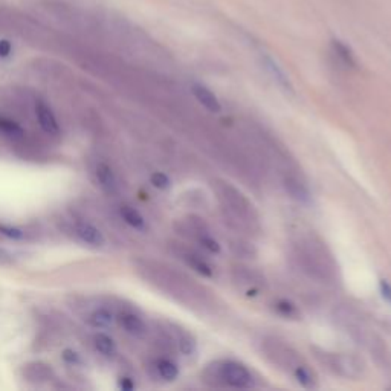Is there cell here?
Returning a JSON list of instances; mask_svg holds the SVG:
<instances>
[{
    "instance_id": "obj_1",
    "label": "cell",
    "mask_w": 391,
    "mask_h": 391,
    "mask_svg": "<svg viewBox=\"0 0 391 391\" xmlns=\"http://www.w3.org/2000/svg\"><path fill=\"white\" fill-rule=\"evenodd\" d=\"M214 187L223 208L228 211V214L237 223L239 228H251L254 223H257L254 207L236 187L222 181H217Z\"/></svg>"
},
{
    "instance_id": "obj_2",
    "label": "cell",
    "mask_w": 391,
    "mask_h": 391,
    "mask_svg": "<svg viewBox=\"0 0 391 391\" xmlns=\"http://www.w3.org/2000/svg\"><path fill=\"white\" fill-rule=\"evenodd\" d=\"M205 381L213 385L232 388L254 387V377L251 372L237 361H219L209 365L205 370Z\"/></svg>"
},
{
    "instance_id": "obj_3",
    "label": "cell",
    "mask_w": 391,
    "mask_h": 391,
    "mask_svg": "<svg viewBox=\"0 0 391 391\" xmlns=\"http://www.w3.org/2000/svg\"><path fill=\"white\" fill-rule=\"evenodd\" d=\"M298 260L310 275L321 278V280H327V278L333 277L335 267L330 255L326 254L321 244L314 240H307L298 248Z\"/></svg>"
},
{
    "instance_id": "obj_4",
    "label": "cell",
    "mask_w": 391,
    "mask_h": 391,
    "mask_svg": "<svg viewBox=\"0 0 391 391\" xmlns=\"http://www.w3.org/2000/svg\"><path fill=\"white\" fill-rule=\"evenodd\" d=\"M315 356L318 357L320 362L326 365L335 375H340L342 377H350V379H357L362 376V368H364L362 362L352 355L329 353V352L317 350Z\"/></svg>"
},
{
    "instance_id": "obj_5",
    "label": "cell",
    "mask_w": 391,
    "mask_h": 391,
    "mask_svg": "<svg viewBox=\"0 0 391 391\" xmlns=\"http://www.w3.org/2000/svg\"><path fill=\"white\" fill-rule=\"evenodd\" d=\"M264 350L267 353V357L269 360H272L274 364L280 365V367H284V368H290V370H294L301 365L303 362H301V357L298 356V353L295 350H292L289 347V345L280 342V341H269L264 344Z\"/></svg>"
},
{
    "instance_id": "obj_6",
    "label": "cell",
    "mask_w": 391,
    "mask_h": 391,
    "mask_svg": "<svg viewBox=\"0 0 391 391\" xmlns=\"http://www.w3.org/2000/svg\"><path fill=\"white\" fill-rule=\"evenodd\" d=\"M283 185H284V189L287 192V194L295 199L297 202H301V204H307L310 200V193L307 187L300 181V179L294 174H289L284 177L283 181Z\"/></svg>"
},
{
    "instance_id": "obj_7",
    "label": "cell",
    "mask_w": 391,
    "mask_h": 391,
    "mask_svg": "<svg viewBox=\"0 0 391 391\" xmlns=\"http://www.w3.org/2000/svg\"><path fill=\"white\" fill-rule=\"evenodd\" d=\"M193 95L194 98L197 99V102L202 104L207 110L213 112V114H219V112L222 110V104L219 103L217 96L209 91V89H207L205 86L202 84H194L193 86Z\"/></svg>"
},
{
    "instance_id": "obj_8",
    "label": "cell",
    "mask_w": 391,
    "mask_h": 391,
    "mask_svg": "<svg viewBox=\"0 0 391 391\" xmlns=\"http://www.w3.org/2000/svg\"><path fill=\"white\" fill-rule=\"evenodd\" d=\"M37 118L41 129L46 132L48 135H59L60 127H59L57 118H55V115L52 114V110L41 102L37 104Z\"/></svg>"
},
{
    "instance_id": "obj_9",
    "label": "cell",
    "mask_w": 391,
    "mask_h": 391,
    "mask_svg": "<svg viewBox=\"0 0 391 391\" xmlns=\"http://www.w3.org/2000/svg\"><path fill=\"white\" fill-rule=\"evenodd\" d=\"M179 255H181V259L192 267V269H194L196 272H199L200 275H205V277H211L213 275V267H211L202 257L197 255L196 252L193 251H188V249H184L179 252Z\"/></svg>"
},
{
    "instance_id": "obj_10",
    "label": "cell",
    "mask_w": 391,
    "mask_h": 391,
    "mask_svg": "<svg viewBox=\"0 0 391 391\" xmlns=\"http://www.w3.org/2000/svg\"><path fill=\"white\" fill-rule=\"evenodd\" d=\"M96 177L98 182L106 189L109 194H115L118 192V184L114 170L107 164H98L96 167Z\"/></svg>"
},
{
    "instance_id": "obj_11",
    "label": "cell",
    "mask_w": 391,
    "mask_h": 391,
    "mask_svg": "<svg viewBox=\"0 0 391 391\" xmlns=\"http://www.w3.org/2000/svg\"><path fill=\"white\" fill-rule=\"evenodd\" d=\"M76 234L84 243L92 244V247H103L104 242H106L103 232L92 225H87V223H81V225H78Z\"/></svg>"
},
{
    "instance_id": "obj_12",
    "label": "cell",
    "mask_w": 391,
    "mask_h": 391,
    "mask_svg": "<svg viewBox=\"0 0 391 391\" xmlns=\"http://www.w3.org/2000/svg\"><path fill=\"white\" fill-rule=\"evenodd\" d=\"M332 49H333V54L337 55V59L344 66H347V68H352V69L357 68V60L355 57L353 51L347 46V44L342 43L341 40H333L332 41Z\"/></svg>"
},
{
    "instance_id": "obj_13",
    "label": "cell",
    "mask_w": 391,
    "mask_h": 391,
    "mask_svg": "<svg viewBox=\"0 0 391 391\" xmlns=\"http://www.w3.org/2000/svg\"><path fill=\"white\" fill-rule=\"evenodd\" d=\"M263 64H264L266 71L271 74V76L274 78V80L278 84H280L282 87H284L286 91H292V84H290L287 75L284 74V71L271 57H267V55H263Z\"/></svg>"
},
{
    "instance_id": "obj_14",
    "label": "cell",
    "mask_w": 391,
    "mask_h": 391,
    "mask_svg": "<svg viewBox=\"0 0 391 391\" xmlns=\"http://www.w3.org/2000/svg\"><path fill=\"white\" fill-rule=\"evenodd\" d=\"M119 322L122 327H124L129 333L135 335V337H141V335L145 333L144 321L135 314H122L119 318Z\"/></svg>"
},
{
    "instance_id": "obj_15",
    "label": "cell",
    "mask_w": 391,
    "mask_h": 391,
    "mask_svg": "<svg viewBox=\"0 0 391 391\" xmlns=\"http://www.w3.org/2000/svg\"><path fill=\"white\" fill-rule=\"evenodd\" d=\"M294 377L297 379V382L300 385H303L305 388H315L317 387V376L314 372L310 370L309 365H306L305 362L295 368Z\"/></svg>"
},
{
    "instance_id": "obj_16",
    "label": "cell",
    "mask_w": 391,
    "mask_h": 391,
    "mask_svg": "<svg viewBox=\"0 0 391 391\" xmlns=\"http://www.w3.org/2000/svg\"><path fill=\"white\" fill-rule=\"evenodd\" d=\"M156 370H158L159 376L165 379V381H174V379L179 376L177 365L170 360H165V357H162V360L156 362Z\"/></svg>"
},
{
    "instance_id": "obj_17",
    "label": "cell",
    "mask_w": 391,
    "mask_h": 391,
    "mask_svg": "<svg viewBox=\"0 0 391 391\" xmlns=\"http://www.w3.org/2000/svg\"><path fill=\"white\" fill-rule=\"evenodd\" d=\"M121 216H122V219H124L126 223H129L132 228H135V229H144L145 228V220L135 208L127 207V205L122 207L121 208Z\"/></svg>"
},
{
    "instance_id": "obj_18",
    "label": "cell",
    "mask_w": 391,
    "mask_h": 391,
    "mask_svg": "<svg viewBox=\"0 0 391 391\" xmlns=\"http://www.w3.org/2000/svg\"><path fill=\"white\" fill-rule=\"evenodd\" d=\"M94 342H95L96 350L99 353H103L104 356H112L117 352V344L114 340L109 337V335H104V333L95 335Z\"/></svg>"
},
{
    "instance_id": "obj_19",
    "label": "cell",
    "mask_w": 391,
    "mask_h": 391,
    "mask_svg": "<svg viewBox=\"0 0 391 391\" xmlns=\"http://www.w3.org/2000/svg\"><path fill=\"white\" fill-rule=\"evenodd\" d=\"M114 321V317H112L110 312L107 309H98L91 315V324L94 327H107Z\"/></svg>"
},
{
    "instance_id": "obj_20",
    "label": "cell",
    "mask_w": 391,
    "mask_h": 391,
    "mask_svg": "<svg viewBox=\"0 0 391 391\" xmlns=\"http://www.w3.org/2000/svg\"><path fill=\"white\" fill-rule=\"evenodd\" d=\"M179 335H177V345H179V349H181V352L182 353H185V355H192V353H194V350H196V342H194V340L192 338V335H188L187 332H182V330H179L177 332Z\"/></svg>"
},
{
    "instance_id": "obj_21",
    "label": "cell",
    "mask_w": 391,
    "mask_h": 391,
    "mask_svg": "<svg viewBox=\"0 0 391 391\" xmlns=\"http://www.w3.org/2000/svg\"><path fill=\"white\" fill-rule=\"evenodd\" d=\"M275 310L284 318H295L297 320L300 317V310L297 309V306L290 303V301H286V300L277 301Z\"/></svg>"
},
{
    "instance_id": "obj_22",
    "label": "cell",
    "mask_w": 391,
    "mask_h": 391,
    "mask_svg": "<svg viewBox=\"0 0 391 391\" xmlns=\"http://www.w3.org/2000/svg\"><path fill=\"white\" fill-rule=\"evenodd\" d=\"M0 132L6 133L9 137H20L24 135V129H21L17 122L6 119V118H0Z\"/></svg>"
},
{
    "instance_id": "obj_23",
    "label": "cell",
    "mask_w": 391,
    "mask_h": 391,
    "mask_svg": "<svg viewBox=\"0 0 391 391\" xmlns=\"http://www.w3.org/2000/svg\"><path fill=\"white\" fill-rule=\"evenodd\" d=\"M150 181H152L153 187L159 188V189H167V188H170V185H172L170 177L167 176L165 173H161V172L153 173L152 177H150Z\"/></svg>"
},
{
    "instance_id": "obj_24",
    "label": "cell",
    "mask_w": 391,
    "mask_h": 391,
    "mask_svg": "<svg viewBox=\"0 0 391 391\" xmlns=\"http://www.w3.org/2000/svg\"><path fill=\"white\" fill-rule=\"evenodd\" d=\"M31 370L34 372V375H29L31 381H36V377H39L40 381H46L48 373H51L49 368L46 365H41V364H36L34 367H31Z\"/></svg>"
},
{
    "instance_id": "obj_25",
    "label": "cell",
    "mask_w": 391,
    "mask_h": 391,
    "mask_svg": "<svg viewBox=\"0 0 391 391\" xmlns=\"http://www.w3.org/2000/svg\"><path fill=\"white\" fill-rule=\"evenodd\" d=\"M0 234L9 237V239H14V240H19V239L24 237V231L19 229V228H14V227H8V225H0Z\"/></svg>"
},
{
    "instance_id": "obj_26",
    "label": "cell",
    "mask_w": 391,
    "mask_h": 391,
    "mask_svg": "<svg viewBox=\"0 0 391 391\" xmlns=\"http://www.w3.org/2000/svg\"><path fill=\"white\" fill-rule=\"evenodd\" d=\"M379 287H381L382 297L391 303V284L387 280H381V283H379Z\"/></svg>"
},
{
    "instance_id": "obj_27",
    "label": "cell",
    "mask_w": 391,
    "mask_h": 391,
    "mask_svg": "<svg viewBox=\"0 0 391 391\" xmlns=\"http://www.w3.org/2000/svg\"><path fill=\"white\" fill-rule=\"evenodd\" d=\"M63 360H64V361H68V362H71V364H74V362H78V360H80V357H78V353H76V352L68 349V350H64V352H63Z\"/></svg>"
},
{
    "instance_id": "obj_28",
    "label": "cell",
    "mask_w": 391,
    "mask_h": 391,
    "mask_svg": "<svg viewBox=\"0 0 391 391\" xmlns=\"http://www.w3.org/2000/svg\"><path fill=\"white\" fill-rule=\"evenodd\" d=\"M11 49H13V46H11V43L8 40H0V57H8L11 54Z\"/></svg>"
},
{
    "instance_id": "obj_29",
    "label": "cell",
    "mask_w": 391,
    "mask_h": 391,
    "mask_svg": "<svg viewBox=\"0 0 391 391\" xmlns=\"http://www.w3.org/2000/svg\"><path fill=\"white\" fill-rule=\"evenodd\" d=\"M13 263V255H11L6 249L0 248V264H11Z\"/></svg>"
},
{
    "instance_id": "obj_30",
    "label": "cell",
    "mask_w": 391,
    "mask_h": 391,
    "mask_svg": "<svg viewBox=\"0 0 391 391\" xmlns=\"http://www.w3.org/2000/svg\"><path fill=\"white\" fill-rule=\"evenodd\" d=\"M119 387L122 390H133V388H135V384L132 382L130 377H121L119 379Z\"/></svg>"
}]
</instances>
